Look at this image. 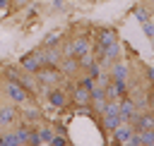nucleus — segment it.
<instances>
[{
	"mask_svg": "<svg viewBox=\"0 0 154 146\" xmlns=\"http://www.w3.org/2000/svg\"><path fill=\"white\" fill-rule=\"evenodd\" d=\"M19 122V105L14 103H0V129L14 127Z\"/></svg>",
	"mask_w": 154,
	"mask_h": 146,
	"instance_id": "nucleus-7",
	"label": "nucleus"
},
{
	"mask_svg": "<svg viewBox=\"0 0 154 146\" xmlns=\"http://www.w3.org/2000/svg\"><path fill=\"white\" fill-rule=\"evenodd\" d=\"M58 69H60V74H63V79H67V81H72V79H77L82 72H84V67H82V62H79V57H75V55H63V60H60V65H58Z\"/></svg>",
	"mask_w": 154,
	"mask_h": 146,
	"instance_id": "nucleus-3",
	"label": "nucleus"
},
{
	"mask_svg": "<svg viewBox=\"0 0 154 146\" xmlns=\"http://www.w3.org/2000/svg\"><path fill=\"white\" fill-rule=\"evenodd\" d=\"M108 69V79H120V81H130V65L120 57V60H116L113 65H108L106 67Z\"/></svg>",
	"mask_w": 154,
	"mask_h": 146,
	"instance_id": "nucleus-11",
	"label": "nucleus"
},
{
	"mask_svg": "<svg viewBox=\"0 0 154 146\" xmlns=\"http://www.w3.org/2000/svg\"><path fill=\"white\" fill-rule=\"evenodd\" d=\"M144 79H147L149 86H154V65L152 67H144Z\"/></svg>",
	"mask_w": 154,
	"mask_h": 146,
	"instance_id": "nucleus-28",
	"label": "nucleus"
},
{
	"mask_svg": "<svg viewBox=\"0 0 154 146\" xmlns=\"http://www.w3.org/2000/svg\"><path fill=\"white\" fill-rule=\"evenodd\" d=\"M19 81L22 79V67L19 65H5V69H2V81Z\"/></svg>",
	"mask_w": 154,
	"mask_h": 146,
	"instance_id": "nucleus-20",
	"label": "nucleus"
},
{
	"mask_svg": "<svg viewBox=\"0 0 154 146\" xmlns=\"http://www.w3.org/2000/svg\"><path fill=\"white\" fill-rule=\"evenodd\" d=\"M36 132H38V139H41V144H51V139H53V134H55V129H53V124H48V122H36Z\"/></svg>",
	"mask_w": 154,
	"mask_h": 146,
	"instance_id": "nucleus-17",
	"label": "nucleus"
},
{
	"mask_svg": "<svg viewBox=\"0 0 154 146\" xmlns=\"http://www.w3.org/2000/svg\"><path fill=\"white\" fill-rule=\"evenodd\" d=\"M140 139H142V146H154V129H142Z\"/></svg>",
	"mask_w": 154,
	"mask_h": 146,
	"instance_id": "nucleus-23",
	"label": "nucleus"
},
{
	"mask_svg": "<svg viewBox=\"0 0 154 146\" xmlns=\"http://www.w3.org/2000/svg\"><path fill=\"white\" fill-rule=\"evenodd\" d=\"M0 146H19V139H17L14 127H7V129L0 132Z\"/></svg>",
	"mask_w": 154,
	"mask_h": 146,
	"instance_id": "nucleus-19",
	"label": "nucleus"
},
{
	"mask_svg": "<svg viewBox=\"0 0 154 146\" xmlns=\"http://www.w3.org/2000/svg\"><path fill=\"white\" fill-rule=\"evenodd\" d=\"M53 129H55V134H60V136H67V139H70V132H67V127H65L63 122H53Z\"/></svg>",
	"mask_w": 154,
	"mask_h": 146,
	"instance_id": "nucleus-27",
	"label": "nucleus"
},
{
	"mask_svg": "<svg viewBox=\"0 0 154 146\" xmlns=\"http://www.w3.org/2000/svg\"><path fill=\"white\" fill-rule=\"evenodd\" d=\"M142 34H144L147 38H152V36H154V19H149V22H144V24H142Z\"/></svg>",
	"mask_w": 154,
	"mask_h": 146,
	"instance_id": "nucleus-26",
	"label": "nucleus"
},
{
	"mask_svg": "<svg viewBox=\"0 0 154 146\" xmlns=\"http://www.w3.org/2000/svg\"><path fill=\"white\" fill-rule=\"evenodd\" d=\"M132 14H135V19H137L140 24H144V22L154 19V17H152V10H149L147 5H142V2H140L137 7H132Z\"/></svg>",
	"mask_w": 154,
	"mask_h": 146,
	"instance_id": "nucleus-21",
	"label": "nucleus"
},
{
	"mask_svg": "<svg viewBox=\"0 0 154 146\" xmlns=\"http://www.w3.org/2000/svg\"><path fill=\"white\" fill-rule=\"evenodd\" d=\"M19 67H22V72H29V74H34L41 65H43V48L41 45H36V48H31L29 53H24L22 57H19V62H17Z\"/></svg>",
	"mask_w": 154,
	"mask_h": 146,
	"instance_id": "nucleus-2",
	"label": "nucleus"
},
{
	"mask_svg": "<svg viewBox=\"0 0 154 146\" xmlns=\"http://www.w3.org/2000/svg\"><path fill=\"white\" fill-rule=\"evenodd\" d=\"M46 101H48V105L53 108V110H65L67 105H70V93L63 89V86H51L48 91H46Z\"/></svg>",
	"mask_w": 154,
	"mask_h": 146,
	"instance_id": "nucleus-5",
	"label": "nucleus"
},
{
	"mask_svg": "<svg viewBox=\"0 0 154 146\" xmlns=\"http://www.w3.org/2000/svg\"><path fill=\"white\" fill-rule=\"evenodd\" d=\"M67 144H70V139H67V136L53 134V139H51V144H48V146H67Z\"/></svg>",
	"mask_w": 154,
	"mask_h": 146,
	"instance_id": "nucleus-24",
	"label": "nucleus"
},
{
	"mask_svg": "<svg viewBox=\"0 0 154 146\" xmlns=\"http://www.w3.org/2000/svg\"><path fill=\"white\" fill-rule=\"evenodd\" d=\"M116 41H120L116 26H99V29L94 31V43H99V45H103V48L111 45V43H116Z\"/></svg>",
	"mask_w": 154,
	"mask_h": 146,
	"instance_id": "nucleus-9",
	"label": "nucleus"
},
{
	"mask_svg": "<svg viewBox=\"0 0 154 146\" xmlns=\"http://www.w3.org/2000/svg\"><path fill=\"white\" fill-rule=\"evenodd\" d=\"M120 57H123V43H120V41H116V43L106 45L103 57H101V65H103V67H108V65H113V62H116V60H120Z\"/></svg>",
	"mask_w": 154,
	"mask_h": 146,
	"instance_id": "nucleus-15",
	"label": "nucleus"
},
{
	"mask_svg": "<svg viewBox=\"0 0 154 146\" xmlns=\"http://www.w3.org/2000/svg\"><path fill=\"white\" fill-rule=\"evenodd\" d=\"M142 5H147V7L152 10V7H154V0H142Z\"/></svg>",
	"mask_w": 154,
	"mask_h": 146,
	"instance_id": "nucleus-31",
	"label": "nucleus"
},
{
	"mask_svg": "<svg viewBox=\"0 0 154 146\" xmlns=\"http://www.w3.org/2000/svg\"><path fill=\"white\" fill-rule=\"evenodd\" d=\"M130 91V81H120V79H108L103 84V93H106V101H118L123 96H128Z\"/></svg>",
	"mask_w": 154,
	"mask_h": 146,
	"instance_id": "nucleus-6",
	"label": "nucleus"
},
{
	"mask_svg": "<svg viewBox=\"0 0 154 146\" xmlns=\"http://www.w3.org/2000/svg\"><path fill=\"white\" fill-rule=\"evenodd\" d=\"M132 124L130 122H120L113 132H111V141L113 144H130V136H132Z\"/></svg>",
	"mask_w": 154,
	"mask_h": 146,
	"instance_id": "nucleus-14",
	"label": "nucleus"
},
{
	"mask_svg": "<svg viewBox=\"0 0 154 146\" xmlns=\"http://www.w3.org/2000/svg\"><path fill=\"white\" fill-rule=\"evenodd\" d=\"M31 127H34V124H29V122H22V120L14 124V132H17V139H19V144H29Z\"/></svg>",
	"mask_w": 154,
	"mask_h": 146,
	"instance_id": "nucleus-18",
	"label": "nucleus"
},
{
	"mask_svg": "<svg viewBox=\"0 0 154 146\" xmlns=\"http://www.w3.org/2000/svg\"><path fill=\"white\" fill-rule=\"evenodd\" d=\"M147 110H152V112H154V89L147 93Z\"/></svg>",
	"mask_w": 154,
	"mask_h": 146,
	"instance_id": "nucleus-29",
	"label": "nucleus"
},
{
	"mask_svg": "<svg viewBox=\"0 0 154 146\" xmlns=\"http://www.w3.org/2000/svg\"><path fill=\"white\" fill-rule=\"evenodd\" d=\"M60 43H63V34H60V31H48L38 45H41V48H48V45H60Z\"/></svg>",
	"mask_w": 154,
	"mask_h": 146,
	"instance_id": "nucleus-22",
	"label": "nucleus"
},
{
	"mask_svg": "<svg viewBox=\"0 0 154 146\" xmlns=\"http://www.w3.org/2000/svg\"><path fill=\"white\" fill-rule=\"evenodd\" d=\"M149 45H152V50H154V36H152V38H149Z\"/></svg>",
	"mask_w": 154,
	"mask_h": 146,
	"instance_id": "nucleus-32",
	"label": "nucleus"
},
{
	"mask_svg": "<svg viewBox=\"0 0 154 146\" xmlns=\"http://www.w3.org/2000/svg\"><path fill=\"white\" fill-rule=\"evenodd\" d=\"M34 77H36V81L41 84V86H58L60 81H63V74H60V69L58 67H51V65H41L36 72H34Z\"/></svg>",
	"mask_w": 154,
	"mask_h": 146,
	"instance_id": "nucleus-4",
	"label": "nucleus"
},
{
	"mask_svg": "<svg viewBox=\"0 0 154 146\" xmlns=\"http://www.w3.org/2000/svg\"><path fill=\"white\" fill-rule=\"evenodd\" d=\"M51 7H53L55 12H63V10H65V0H53V5H51Z\"/></svg>",
	"mask_w": 154,
	"mask_h": 146,
	"instance_id": "nucleus-30",
	"label": "nucleus"
},
{
	"mask_svg": "<svg viewBox=\"0 0 154 146\" xmlns=\"http://www.w3.org/2000/svg\"><path fill=\"white\" fill-rule=\"evenodd\" d=\"M132 129L135 132H142V129H154V112L152 110H140L132 120H130Z\"/></svg>",
	"mask_w": 154,
	"mask_h": 146,
	"instance_id": "nucleus-12",
	"label": "nucleus"
},
{
	"mask_svg": "<svg viewBox=\"0 0 154 146\" xmlns=\"http://www.w3.org/2000/svg\"><path fill=\"white\" fill-rule=\"evenodd\" d=\"M60 60H63V50H60V45H48V48H43V65L58 67Z\"/></svg>",
	"mask_w": 154,
	"mask_h": 146,
	"instance_id": "nucleus-16",
	"label": "nucleus"
},
{
	"mask_svg": "<svg viewBox=\"0 0 154 146\" xmlns=\"http://www.w3.org/2000/svg\"><path fill=\"white\" fill-rule=\"evenodd\" d=\"M14 10V5H12V0H0V17H5V14H10Z\"/></svg>",
	"mask_w": 154,
	"mask_h": 146,
	"instance_id": "nucleus-25",
	"label": "nucleus"
},
{
	"mask_svg": "<svg viewBox=\"0 0 154 146\" xmlns=\"http://www.w3.org/2000/svg\"><path fill=\"white\" fill-rule=\"evenodd\" d=\"M19 120H22V122H29V124L41 122V120H43V112H41L38 103H36V101H31V103L19 105Z\"/></svg>",
	"mask_w": 154,
	"mask_h": 146,
	"instance_id": "nucleus-8",
	"label": "nucleus"
},
{
	"mask_svg": "<svg viewBox=\"0 0 154 146\" xmlns=\"http://www.w3.org/2000/svg\"><path fill=\"white\" fill-rule=\"evenodd\" d=\"M118 105H120V120L123 122H130L140 110H137V105H135V98L128 93V96H123V98H118Z\"/></svg>",
	"mask_w": 154,
	"mask_h": 146,
	"instance_id": "nucleus-13",
	"label": "nucleus"
},
{
	"mask_svg": "<svg viewBox=\"0 0 154 146\" xmlns=\"http://www.w3.org/2000/svg\"><path fill=\"white\" fill-rule=\"evenodd\" d=\"M2 93L7 96V101L10 103H14V105H24V103H31V101H36V96L22 84V81H2Z\"/></svg>",
	"mask_w": 154,
	"mask_h": 146,
	"instance_id": "nucleus-1",
	"label": "nucleus"
},
{
	"mask_svg": "<svg viewBox=\"0 0 154 146\" xmlns=\"http://www.w3.org/2000/svg\"><path fill=\"white\" fill-rule=\"evenodd\" d=\"M70 101H72V105H75V108H77V105H89V101H91V91H89V89H84L82 84H77V81L72 79Z\"/></svg>",
	"mask_w": 154,
	"mask_h": 146,
	"instance_id": "nucleus-10",
	"label": "nucleus"
}]
</instances>
